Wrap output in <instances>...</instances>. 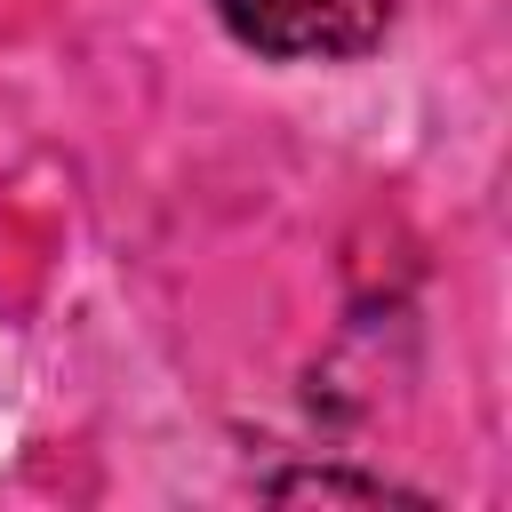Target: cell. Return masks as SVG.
Instances as JSON below:
<instances>
[{
  "label": "cell",
  "mask_w": 512,
  "mask_h": 512,
  "mask_svg": "<svg viewBox=\"0 0 512 512\" xmlns=\"http://www.w3.org/2000/svg\"><path fill=\"white\" fill-rule=\"evenodd\" d=\"M264 496H272V504H424V496H408V488H392V480L336 472V464H320V472H272Z\"/></svg>",
  "instance_id": "obj_2"
},
{
  "label": "cell",
  "mask_w": 512,
  "mask_h": 512,
  "mask_svg": "<svg viewBox=\"0 0 512 512\" xmlns=\"http://www.w3.org/2000/svg\"><path fill=\"white\" fill-rule=\"evenodd\" d=\"M216 16L256 56L328 64V56H368L392 24V0H216Z\"/></svg>",
  "instance_id": "obj_1"
}]
</instances>
